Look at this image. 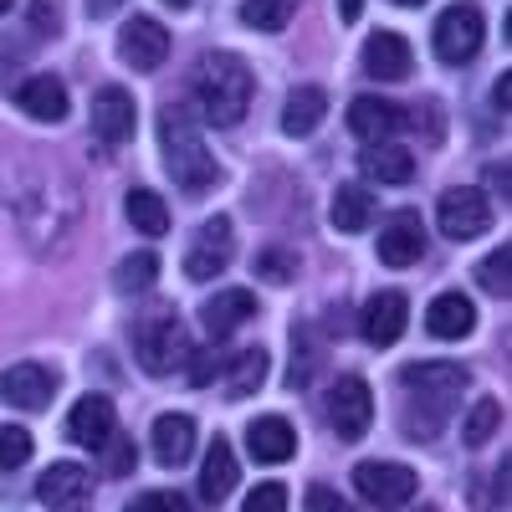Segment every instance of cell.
<instances>
[{
	"instance_id": "obj_1",
	"label": "cell",
	"mask_w": 512,
	"mask_h": 512,
	"mask_svg": "<svg viewBox=\"0 0 512 512\" xmlns=\"http://www.w3.org/2000/svg\"><path fill=\"white\" fill-rule=\"evenodd\" d=\"M466 384H472V374H466L461 364H446V359H431V364H405L400 369V395H405V410H400V425L405 436L420 446L431 441L446 415L456 410V400L466 395Z\"/></svg>"
},
{
	"instance_id": "obj_37",
	"label": "cell",
	"mask_w": 512,
	"mask_h": 512,
	"mask_svg": "<svg viewBox=\"0 0 512 512\" xmlns=\"http://www.w3.org/2000/svg\"><path fill=\"white\" fill-rule=\"evenodd\" d=\"M256 272H262L267 282H292L297 277V256H287V251H262V256H256Z\"/></svg>"
},
{
	"instance_id": "obj_23",
	"label": "cell",
	"mask_w": 512,
	"mask_h": 512,
	"mask_svg": "<svg viewBox=\"0 0 512 512\" xmlns=\"http://www.w3.org/2000/svg\"><path fill=\"white\" fill-rule=\"evenodd\" d=\"M231 492H236V451H231L226 436H216L205 451V466H200V497L210 507H221Z\"/></svg>"
},
{
	"instance_id": "obj_31",
	"label": "cell",
	"mask_w": 512,
	"mask_h": 512,
	"mask_svg": "<svg viewBox=\"0 0 512 512\" xmlns=\"http://www.w3.org/2000/svg\"><path fill=\"white\" fill-rule=\"evenodd\" d=\"M292 11H297V0H246L241 6V21L251 26V31H287V21H292Z\"/></svg>"
},
{
	"instance_id": "obj_4",
	"label": "cell",
	"mask_w": 512,
	"mask_h": 512,
	"mask_svg": "<svg viewBox=\"0 0 512 512\" xmlns=\"http://www.w3.org/2000/svg\"><path fill=\"white\" fill-rule=\"evenodd\" d=\"M134 354H139V364H144L149 374H175V369L190 364L195 349H190L185 323L169 313V308H154L149 318L134 323Z\"/></svg>"
},
{
	"instance_id": "obj_34",
	"label": "cell",
	"mask_w": 512,
	"mask_h": 512,
	"mask_svg": "<svg viewBox=\"0 0 512 512\" xmlns=\"http://www.w3.org/2000/svg\"><path fill=\"white\" fill-rule=\"evenodd\" d=\"M313 369H318L313 333H308V328H292V374H287V384H292V390H297V384H308V379H313Z\"/></svg>"
},
{
	"instance_id": "obj_24",
	"label": "cell",
	"mask_w": 512,
	"mask_h": 512,
	"mask_svg": "<svg viewBox=\"0 0 512 512\" xmlns=\"http://www.w3.org/2000/svg\"><path fill=\"white\" fill-rule=\"evenodd\" d=\"M425 328H431L436 338H466L477 328V308H472V297H461V292H441L431 308H425Z\"/></svg>"
},
{
	"instance_id": "obj_39",
	"label": "cell",
	"mask_w": 512,
	"mask_h": 512,
	"mask_svg": "<svg viewBox=\"0 0 512 512\" xmlns=\"http://www.w3.org/2000/svg\"><path fill=\"white\" fill-rule=\"evenodd\" d=\"M195 364H190V384H210L221 369H226V354H216V349H205V354H190Z\"/></svg>"
},
{
	"instance_id": "obj_47",
	"label": "cell",
	"mask_w": 512,
	"mask_h": 512,
	"mask_svg": "<svg viewBox=\"0 0 512 512\" xmlns=\"http://www.w3.org/2000/svg\"><path fill=\"white\" fill-rule=\"evenodd\" d=\"M11 6H16V0H0V16H6V11H11Z\"/></svg>"
},
{
	"instance_id": "obj_21",
	"label": "cell",
	"mask_w": 512,
	"mask_h": 512,
	"mask_svg": "<svg viewBox=\"0 0 512 512\" xmlns=\"http://www.w3.org/2000/svg\"><path fill=\"white\" fill-rule=\"evenodd\" d=\"M16 103H21V113L36 118V123H57V118L67 113V88H62V77L36 72V77H26L21 88H16Z\"/></svg>"
},
{
	"instance_id": "obj_36",
	"label": "cell",
	"mask_w": 512,
	"mask_h": 512,
	"mask_svg": "<svg viewBox=\"0 0 512 512\" xmlns=\"http://www.w3.org/2000/svg\"><path fill=\"white\" fill-rule=\"evenodd\" d=\"M241 512H287V487L282 482H256Z\"/></svg>"
},
{
	"instance_id": "obj_10",
	"label": "cell",
	"mask_w": 512,
	"mask_h": 512,
	"mask_svg": "<svg viewBox=\"0 0 512 512\" xmlns=\"http://www.w3.org/2000/svg\"><path fill=\"white\" fill-rule=\"evenodd\" d=\"M36 497L47 502L52 512H82L93 502V472H88V466H77V461H57V466L41 472Z\"/></svg>"
},
{
	"instance_id": "obj_8",
	"label": "cell",
	"mask_w": 512,
	"mask_h": 512,
	"mask_svg": "<svg viewBox=\"0 0 512 512\" xmlns=\"http://www.w3.org/2000/svg\"><path fill=\"white\" fill-rule=\"evenodd\" d=\"M436 226L451 241H477L492 226V205H487L482 190H446L441 205H436Z\"/></svg>"
},
{
	"instance_id": "obj_14",
	"label": "cell",
	"mask_w": 512,
	"mask_h": 512,
	"mask_svg": "<svg viewBox=\"0 0 512 512\" xmlns=\"http://www.w3.org/2000/svg\"><path fill=\"white\" fill-rule=\"evenodd\" d=\"M118 57L134 67V72H154L169 57V31L154 16H134V21L118 31Z\"/></svg>"
},
{
	"instance_id": "obj_44",
	"label": "cell",
	"mask_w": 512,
	"mask_h": 512,
	"mask_svg": "<svg viewBox=\"0 0 512 512\" xmlns=\"http://www.w3.org/2000/svg\"><path fill=\"white\" fill-rule=\"evenodd\" d=\"M359 11H364V0H338V16L344 21H359Z\"/></svg>"
},
{
	"instance_id": "obj_19",
	"label": "cell",
	"mask_w": 512,
	"mask_h": 512,
	"mask_svg": "<svg viewBox=\"0 0 512 512\" xmlns=\"http://www.w3.org/2000/svg\"><path fill=\"white\" fill-rule=\"evenodd\" d=\"M246 451H251V461L277 466V461H287L297 451V436H292V425L282 415H256L246 425Z\"/></svg>"
},
{
	"instance_id": "obj_35",
	"label": "cell",
	"mask_w": 512,
	"mask_h": 512,
	"mask_svg": "<svg viewBox=\"0 0 512 512\" xmlns=\"http://www.w3.org/2000/svg\"><path fill=\"white\" fill-rule=\"evenodd\" d=\"M507 262H512V251H507V241L487 256V262L477 267V282L492 292V297H507Z\"/></svg>"
},
{
	"instance_id": "obj_15",
	"label": "cell",
	"mask_w": 512,
	"mask_h": 512,
	"mask_svg": "<svg viewBox=\"0 0 512 512\" xmlns=\"http://www.w3.org/2000/svg\"><path fill=\"white\" fill-rule=\"evenodd\" d=\"M134 93L128 88H98L93 93V134L103 144H128L134 139Z\"/></svg>"
},
{
	"instance_id": "obj_25",
	"label": "cell",
	"mask_w": 512,
	"mask_h": 512,
	"mask_svg": "<svg viewBox=\"0 0 512 512\" xmlns=\"http://www.w3.org/2000/svg\"><path fill=\"white\" fill-rule=\"evenodd\" d=\"M359 169L369 180H379V185H405L415 175V154L405 144H369L359 154Z\"/></svg>"
},
{
	"instance_id": "obj_45",
	"label": "cell",
	"mask_w": 512,
	"mask_h": 512,
	"mask_svg": "<svg viewBox=\"0 0 512 512\" xmlns=\"http://www.w3.org/2000/svg\"><path fill=\"white\" fill-rule=\"evenodd\" d=\"M507 98H512V93H507V72H502V82L492 88V103H497V113H507Z\"/></svg>"
},
{
	"instance_id": "obj_26",
	"label": "cell",
	"mask_w": 512,
	"mask_h": 512,
	"mask_svg": "<svg viewBox=\"0 0 512 512\" xmlns=\"http://www.w3.org/2000/svg\"><path fill=\"white\" fill-rule=\"evenodd\" d=\"M323 113H328V93H323V88H297V93L282 103V134L308 139L313 128L323 123Z\"/></svg>"
},
{
	"instance_id": "obj_11",
	"label": "cell",
	"mask_w": 512,
	"mask_h": 512,
	"mask_svg": "<svg viewBox=\"0 0 512 512\" xmlns=\"http://www.w3.org/2000/svg\"><path fill=\"white\" fill-rule=\"evenodd\" d=\"M0 395H6V405H16V410H47L52 395H57V369L36 364V359L11 364L6 374H0Z\"/></svg>"
},
{
	"instance_id": "obj_40",
	"label": "cell",
	"mask_w": 512,
	"mask_h": 512,
	"mask_svg": "<svg viewBox=\"0 0 512 512\" xmlns=\"http://www.w3.org/2000/svg\"><path fill=\"white\" fill-rule=\"evenodd\" d=\"M308 512H359V507L344 502L333 487H308Z\"/></svg>"
},
{
	"instance_id": "obj_3",
	"label": "cell",
	"mask_w": 512,
	"mask_h": 512,
	"mask_svg": "<svg viewBox=\"0 0 512 512\" xmlns=\"http://www.w3.org/2000/svg\"><path fill=\"white\" fill-rule=\"evenodd\" d=\"M251 93H256V77H251V67L236 52L200 57V67H195V98H200L205 123L236 128L246 118V108H251Z\"/></svg>"
},
{
	"instance_id": "obj_12",
	"label": "cell",
	"mask_w": 512,
	"mask_h": 512,
	"mask_svg": "<svg viewBox=\"0 0 512 512\" xmlns=\"http://www.w3.org/2000/svg\"><path fill=\"white\" fill-rule=\"evenodd\" d=\"M67 436L77 446H88V451H103L113 436H118V410L108 395H82L67 415Z\"/></svg>"
},
{
	"instance_id": "obj_2",
	"label": "cell",
	"mask_w": 512,
	"mask_h": 512,
	"mask_svg": "<svg viewBox=\"0 0 512 512\" xmlns=\"http://www.w3.org/2000/svg\"><path fill=\"white\" fill-rule=\"evenodd\" d=\"M159 144H164V169H169V180H175L185 195H205L210 185L221 180V164H216V154L205 149L200 128H195V118H190V108L169 103V108L159 113Z\"/></svg>"
},
{
	"instance_id": "obj_33",
	"label": "cell",
	"mask_w": 512,
	"mask_h": 512,
	"mask_svg": "<svg viewBox=\"0 0 512 512\" xmlns=\"http://www.w3.org/2000/svg\"><path fill=\"white\" fill-rule=\"evenodd\" d=\"M31 461V431L21 425H0V472H16Z\"/></svg>"
},
{
	"instance_id": "obj_9",
	"label": "cell",
	"mask_w": 512,
	"mask_h": 512,
	"mask_svg": "<svg viewBox=\"0 0 512 512\" xmlns=\"http://www.w3.org/2000/svg\"><path fill=\"white\" fill-rule=\"evenodd\" d=\"M231 256H236V236H231V221L216 216V221H205L200 236L190 241L185 251V277L190 282H210V277H221L231 267Z\"/></svg>"
},
{
	"instance_id": "obj_28",
	"label": "cell",
	"mask_w": 512,
	"mask_h": 512,
	"mask_svg": "<svg viewBox=\"0 0 512 512\" xmlns=\"http://www.w3.org/2000/svg\"><path fill=\"white\" fill-rule=\"evenodd\" d=\"M221 374H231V379H226V395H231V400H246V395L262 390V379H267V354H262V349H241V354L226 359Z\"/></svg>"
},
{
	"instance_id": "obj_5",
	"label": "cell",
	"mask_w": 512,
	"mask_h": 512,
	"mask_svg": "<svg viewBox=\"0 0 512 512\" xmlns=\"http://www.w3.org/2000/svg\"><path fill=\"white\" fill-rule=\"evenodd\" d=\"M482 36H487V21L482 11L472 6V0H456V6H446L431 26V47L446 67H461V62H472L482 52Z\"/></svg>"
},
{
	"instance_id": "obj_22",
	"label": "cell",
	"mask_w": 512,
	"mask_h": 512,
	"mask_svg": "<svg viewBox=\"0 0 512 512\" xmlns=\"http://www.w3.org/2000/svg\"><path fill=\"white\" fill-rule=\"evenodd\" d=\"M149 441H154V461L159 466H185L195 456V420L180 415V410L175 415H159Z\"/></svg>"
},
{
	"instance_id": "obj_6",
	"label": "cell",
	"mask_w": 512,
	"mask_h": 512,
	"mask_svg": "<svg viewBox=\"0 0 512 512\" xmlns=\"http://www.w3.org/2000/svg\"><path fill=\"white\" fill-rule=\"evenodd\" d=\"M354 487H359V497L369 507L395 512V507H405L415 497V472L400 466V461H359L354 466Z\"/></svg>"
},
{
	"instance_id": "obj_38",
	"label": "cell",
	"mask_w": 512,
	"mask_h": 512,
	"mask_svg": "<svg viewBox=\"0 0 512 512\" xmlns=\"http://www.w3.org/2000/svg\"><path fill=\"white\" fill-rule=\"evenodd\" d=\"M123 512H185V502L175 497V492H144V497H134Z\"/></svg>"
},
{
	"instance_id": "obj_46",
	"label": "cell",
	"mask_w": 512,
	"mask_h": 512,
	"mask_svg": "<svg viewBox=\"0 0 512 512\" xmlns=\"http://www.w3.org/2000/svg\"><path fill=\"white\" fill-rule=\"evenodd\" d=\"M164 6H175V11H185V6H190V0H164Z\"/></svg>"
},
{
	"instance_id": "obj_13",
	"label": "cell",
	"mask_w": 512,
	"mask_h": 512,
	"mask_svg": "<svg viewBox=\"0 0 512 512\" xmlns=\"http://www.w3.org/2000/svg\"><path fill=\"white\" fill-rule=\"evenodd\" d=\"M410 323V303H405V292H374L364 313H359V333H364V344L374 349H390L395 338L405 333Z\"/></svg>"
},
{
	"instance_id": "obj_18",
	"label": "cell",
	"mask_w": 512,
	"mask_h": 512,
	"mask_svg": "<svg viewBox=\"0 0 512 512\" xmlns=\"http://www.w3.org/2000/svg\"><path fill=\"white\" fill-rule=\"evenodd\" d=\"M405 123V113L390 103V98H374V93H364V98H354L349 103V128L364 139V144H390V134Z\"/></svg>"
},
{
	"instance_id": "obj_7",
	"label": "cell",
	"mask_w": 512,
	"mask_h": 512,
	"mask_svg": "<svg viewBox=\"0 0 512 512\" xmlns=\"http://www.w3.org/2000/svg\"><path fill=\"white\" fill-rule=\"evenodd\" d=\"M374 420V395L359 374H344L328 390V425L338 431V441H359Z\"/></svg>"
},
{
	"instance_id": "obj_41",
	"label": "cell",
	"mask_w": 512,
	"mask_h": 512,
	"mask_svg": "<svg viewBox=\"0 0 512 512\" xmlns=\"http://www.w3.org/2000/svg\"><path fill=\"white\" fill-rule=\"evenodd\" d=\"M103 451H108V472H113V477H123V472H134V441H123V436H113V441H108Z\"/></svg>"
},
{
	"instance_id": "obj_29",
	"label": "cell",
	"mask_w": 512,
	"mask_h": 512,
	"mask_svg": "<svg viewBox=\"0 0 512 512\" xmlns=\"http://www.w3.org/2000/svg\"><path fill=\"white\" fill-rule=\"evenodd\" d=\"M123 210H128V221H134V231H144V236H164L169 231V205L154 190H128Z\"/></svg>"
},
{
	"instance_id": "obj_20",
	"label": "cell",
	"mask_w": 512,
	"mask_h": 512,
	"mask_svg": "<svg viewBox=\"0 0 512 512\" xmlns=\"http://www.w3.org/2000/svg\"><path fill=\"white\" fill-rule=\"evenodd\" d=\"M200 318H205V333H210V338H231L241 323L256 318V297H251L246 287H226V292H216V297L200 308Z\"/></svg>"
},
{
	"instance_id": "obj_48",
	"label": "cell",
	"mask_w": 512,
	"mask_h": 512,
	"mask_svg": "<svg viewBox=\"0 0 512 512\" xmlns=\"http://www.w3.org/2000/svg\"><path fill=\"white\" fill-rule=\"evenodd\" d=\"M395 6H425V0H395Z\"/></svg>"
},
{
	"instance_id": "obj_42",
	"label": "cell",
	"mask_w": 512,
	"mask_h": 512,
	"mask_svg": "<svg viewBox=\"0 0 512 512\" xmlns=\"http://www.w3.org/2000/svg\"><path fill=\"white\" fill-rule=\"evenodd\" d=\"M487 185H492V190L507 200V164H492V169H487Z\"/></svg>"
},
{
	"instance_id": "obj_43",
	"label": "cell",
	"mask_w": 512,
	"mask_h": 512,
	"mask_svg": "<svg viewBox=\"0 0 512 512\" xmlns=\"http://www.w3.org/2000/svg\"><path fill=\"white\" fill-rule=\"evenodd\" d=\"M123 0H88V16H113Z\"/></svg>"
},
{
	"instance_id": "obj_17",
	"label": "cell",
	"mask_w": 512,
	"mask_h": 512,
	"mask_svg": "<svg viewBox=\"0 0 512 512\" xmlns=\"http://www.w3.org/2000/svg\"><path fill=\"white\" fill-rule=\"evenodd\" d=\"M425 256V226L415 210H400V216L379 231V262L384 267H415Z\"/></svg>"
},
{
	"instance_id": "obj_27",
	"label": "cell",
	"mask_w": 512,
	"mask_h": 512,
	"mask_svg": "<svg viewBox=\"0 0 512 512\" xmlns=\"http://www.w3.org/2000/svg\"><path fill=\"white\" fill-rule=\"evenodd\" d=\"M328 221L338 226V231H369V221H374V195L364 190V185H338L333 190V205H328Z\"/></svg>"
},
{
	"instance_id": "obj_30",
	"label": "cell",
	"mask_w": 512,
	"mask_h": 512,
	"mask_svg": "<svg viewBox=\"0 0 512 512\" xmlns=\"http://www.w3.org/2000/svg\"><path fill=\"white\" fill-rule=\"evenodd\" d=\"M497 425H502V405L492 395L487 400H472V410H466V420H461V441L466 446H487L497 436Z\"/></svg>"
},
{
	"instance_id": "obj_32",
	"label": "cell",
	"mask_w": 512,
	"mask_h": 512,
	"mask_svg": "<svg viewBox=\"0 0 512 512\" xmlns=\"http://www.w3.org/2000/svg\"><path fill=\"white\" fill-rule=\"evenodd\" d=\"M154 277H159V256H154V251H134V256H123L118 272H113L118 292H149V287H154Z\"/></svg>"
},
{
	"instance_id": "obj_16",
	"label": "cell",
	"mask_w": 512,
	"mask_h": 512,
	"mask_svg": "<svg viewBox=\"0 0 512 512\" xmlns=\"http://www.w3.org/2000/svg\"><path fill=\"white\" fill-rule=\"evenodd\" d=\"M410 67H415V52H410V41L400 31H374L364 41V72L369 77L400 82V77H410Z\"/></svg>"
}]
</instances>
